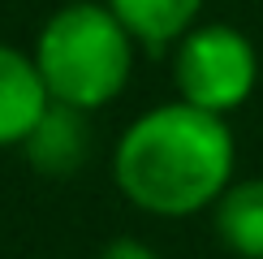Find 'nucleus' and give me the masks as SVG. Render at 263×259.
<instances>
[{
	"mask_svg": "<svg viewBox=\"0 0 263 259\" xmlns=\"http://www.w3.org/2000/svg\"><path fill=\"white\" fill-rule=\"evenodd\" d=\"M26 160L43 177H73L86 156H91V130H86V113L69 104H57L39 117V125L30 130V138L22 143Z\"/></svg>",
	"mask_w": 263,
	"mask_h": 259,
	"instance_id": "5",
	"label": "nucleus"
},
{
	"mask_svg": "<svg viewBox=\"0 0 263 259\" xmlns=\"http://www.w3.org/2000/svg\"><path fill=\"white\" fill-rule=\"evenodd\" d=\"M216 233L233 255L263 259V177L233 181L212 208Z\"/></svg>",
	"mask_w": 263,
	"mask_h": 259,
	"instance_id": "7",
	"label": "nucleus"
},
{
	"mask_svg": "<svg viewBox=\"0 0 263 259\" xmlns=\"http://www.w3.org/2000/svg\"><path fill=\"white\" fill-rule=\"evenodd\" d=\"M48 108L52 95L35 57L0 43V147H22Z\"/></svg>",
	"mask_w": 263,
	"mask_h": 259,
	"instance_id": "4",
	"label": "nucleus"
},
{
	"mask_svg": "<svg viewBox=\"0 0 263 259\" xmlns=\"http://www.w3.org/2000/svg\"><path fill=\"white\" fill-rule=\"evenodd\" d=\"M100 259H160V255L151 246H142L138 237H117V242H108L100 251Z\"/></svg>",
	"mask_w": 263,
	"mask_h": 259,
	"instance_id": "8",
	"label": "nucleus"
},
{
	"mask_svg": "<svg viewBox=\"0 0 263 259\" xmlns=\"http://www.w3.org/2000/svg\"><path fill=\"white\" fill-rule=\"evenodd\" d=\"M233 130L229 117L199 104L168 100L125 125L112 151L117 190L147 216H194L216 208L233 186Z\"/></svg>",
	"mask_w": 263,
	"mask_h": 259,
	"instance_id": "1",
	"label": "nucleus"
},
{
	"mask_svg": "<svg viewBox=\"0 0 263 259\" xmlns=\"http://www.w3.org/2000/svg\"><path fill=\"white\" fill-rule=\"evenodd\" d=\"M173 82H177V100L185 104H199L220 117L237 113L259 82L255 43L229 22L190 26L173 48Z\"/></svg>",
	"mask_w": 263,
	"mask_h": 259,
	"instance_id": "3",
	"label": "nucleus"
},
{
	"mask_svg": "<svg viewBox=\"0 0 263 259\" xmlns=\"http://www.w3.org/2000/svg\"><path fill=\"white\" fill-rule=\"evenodd\" d=\"M104 5L125 22V30L147 52H164L190 26H199L203 0H104Z\"/></svg>",
	"mask_w": 263,
	"mask_h": 259,
	"instance_id": "6",
	"label": "nucleus"
},
{
	"mask_svg": "<svg viewBox=\"0 0 263 259\" xmlns=\"http://www.w3.org/2000/svg\"><path fill=\"white\" fill-rule=\"evenodd\" d=\"M134 35L100 0H69L43 22L35 39V65L57 104L95 108L112 104L134 73Z\"/></svg>",
	"mask_w": 263,
	"mask_h": 259,
	"instance_id": "2",
	"label": "nucleus"
}]
</instances>
